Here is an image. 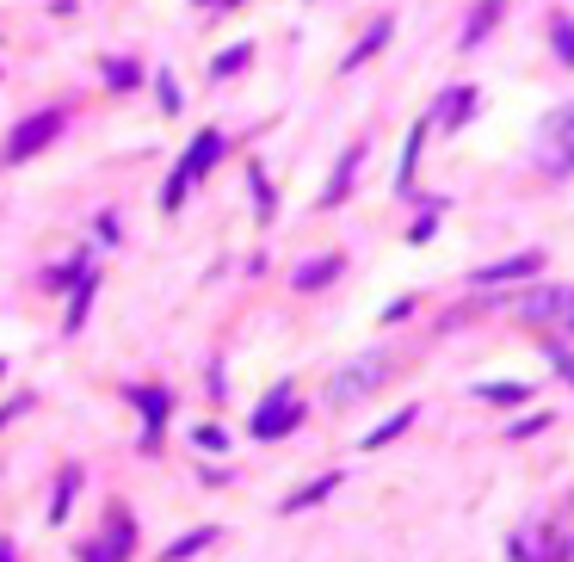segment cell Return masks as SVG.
Segmentation results:
<instances>
[{
    "mask_svg": "<svg viewBox=\"0 0 574 562\" xmlns=\"http://www.w3.org/2000/svg\"><path fill=\"white\" fill-rule=\"evenodd\" d=\"M531 161H537V173H550V180L574 173V99L556 105V112L537 124V136H531Z\"/></svg>",
    "mask_w": 574,
    "mask_h": 562,
    "instance_id": "obj_1",
    "label": "cell"
},
{
    "mask_svg": "<svg viewBox=\"0 0 574 562\" xmlns=\"http://www.w3.org/2000/svg\"><path fill=\"white\" fill-rule=\"evenodd\" d=\"M217 155H223V130H198L192 149H186V161L173 167V180H167V192H161V210H179V204H186L192 186L204 180L210 167H217Z\"/></svg>",
    "mask_w": 574,
    "mask_h": 562,
    "instance_id": "obj_2",
    "label": "cell"
},
{
    "mask_svg": "<svg viewBox=\"0 0 574 562\" xmlns=\"http://www.w3.org/2000/svg\"><path fill=\"white\" fill-rule=\"evenodd\" d=\"M377 383H389V359H383V353H365V359H352V365L340 371V383L328 390V402L346 408V402H358L365 390H377Z\"/></svg>",
    "mask_w": 574,
    "mask_h": 562,
    "instance_id": "obj_3",
    "label": "cell"
},
{
    "mask_svg": "<svg viewBox=\"0 0 574 562\" xmlns=\"http://www.w3.org/2000/svg\"><path fill=\"white\" fill-rule=\"evenodd\" d=\"M303 420V402H297V390L291 383H278V390L260 402V414H254V439H278V433H291Z\"/></svg>",
    "mask_w": 574,
    "mask_h": 562,
    "instance_id": "obj_4",
    "label": "cell"
},
{
    "mask_svg": "<svg viewBox=\"0 0 574 562\" xmlns=\"http://www.w3.org/2000/svg\"><path fill=\"white\" fill-rule=\"evenodd\" d=\"M574 315V291L568 285H537V291H525L519 297V322H568Z\"/></svg>",
    "mask_w": 574,
    "mask_h": 562,
    "instance_id": "obj_5",
    "label": "cell"
},
{
    "mask_svg": "<svg viewBox=\"0 0 574 562\" xmlns=\"http://www.w3.org/2000/svg\"><path fill=\"white\" fill-rule=\"evenodd\" d=\"M62 124H68L62 112H38V118H25V124H19V130L7 136V161H25V155H38V149H50Z\"/></svg>",
    "mask_w": 574,
    "mask_h": 562,
    "instance_id": "obj_6",
    "label": "cell"
},
{
    "mask_svg": "<svg viewBox=\"0 0 574 562\" xmlns=\"http://www.w3.org/2000/svg\"><path fill=\"white\" fill-rule=\"evenodd\" d=\"M130 550H136V519L130 513H112V519H105V538H93L81 550V562H124Z\"/></svg>",
    "mask_w": 574,
    "mask_h": 562,
    "instance_id": "obj_7",
    "label": "cell"
},
{
    "mask_svg": "<svg viewBox=\"0 0 574 562\" xmlns=\"http://www.w3.org/2000/svg\"><path fill=\"white\" fill-rule=\"evenodd\" d=\"M537 272H544V254L525 248V254H513V260H500V266L470 272V285H476V291H494V285H513V278H537Z\"/></svg>",
    "mask_w": 574,
    "mask_h": 562,
    "instance_id": "obj_8",
    "label": "cell"
},
{
    "mask_svg": "<svg viewBox=\"0 0 574 562\" xmlns=\"http://www.w3.org/2000/svg\"><path fill=\"white\" fill-rule=\"evenodd\" d=\"M130 402L142 408V445H161V427H167V390H155V383H136L130 390Z\"/></svg>",
    "mask_w": 574,
    "mask_h": 562,
    "instance_id": "obj_9",
    "label": "cell"
},
{
    "mask_svg": "<svg viewBox=\"0 0 574 562\" xmlns=\"http://www.w3.org/2000/svg\"><path fill=\"white\" fill-rule=\"evenodd\" d=\"M507 550H513V562H562V556H568V550L544 532V525H525V532H513Z\"/></svg>",
    "mask_w": 574,
    "mask_h": 562,
    "instance_id": "obj_10",
    "label": "cell"
},
{
    "mask_svg": "<svg viewBox=\"0 0 574 562\" xmlns=\"http://www.w3.org/2000/svg\"><path fill=\"white\" fill-rule=\"evenodd\" d=\"M470 112H476V87H451V93L439 99V112H426V118H433V130H457Z\"/></svg>",
    "mask_w": 574,
    "mask_h": 562,
    "instance_id": "obj_11",
    "label": "cell"
},
{
    "mask_svg": "<svg viewBox=\"0 0 574 562\" xmlns=\"http://www.w3.org/2000/svg\"><path fill=\"white\" fill-rule=\"evenodd\" d=\"M500 13H507V0H482V7L470 13V25H463V50H476V44L488 38V31L500 25Z\"/></svg>",
    "mask_w": 574,
    "mask_h": 562,
    "instance_id": "obj_12",
    "label": "cell"
},
{
    "mask_svg": "<svg viewBox=\"0 0 574 562\" xmlns=\"http://www.w3.org/2000/svg\"><path fill=\"white\" fill-rule=\"evenodd\" d=\"M334 272H340V254H328V260H303L291 285H297V291H321V285H334Z\"/></svg>",
    "mask_w": 574,
    "mask_h": 562,
    "instance_id": "obj_13",
    "label": "cell"
},
{
    "mask_svg": "<svg viewBox=\"0 0 574 562\" xmlns=\"http://www.w3.org/2000/svg\"><path fill=\"white\" fill-rule=\"evenodd\" d=\"M334 488H340V476H334V470H328V476H315L309 488H297V495H291V501H284V513H303V507H315V501H328V495H334Z\"/></svg>",
    "mask_w": 574,
    "mask_h": 562,
    "instance_id": "obj_14",
    "label": "cell"
},
{
    "mask_svg": "<svg viewBox=\"0 0 574 562\" xmlns=\"http://www.w3.org/2000/svg\"><path fill=\"white\" fill-rule=\"evenodd\" d=\"M389 31H396V19H377V25L365 31V38H358V50L346 56V68H358V62H365V56H377V50L389 44Z\"/></svg>",
    "mask_w": 574,
    "mask_h": 562,
    "instance_id": "obj_15",
    "label": "cell"
},
{
    "mask_svg": "<svg viewBox=\"0 0 574 562\" xmlns=\"http://www.w3.org/2000/svg\"><path fill=\"white\" fill-rule=\"evenodd\" d=\"M75 488H81V470H62L56 476V495H50V525L68 519V501H75Z\"/></svg>",
    "mask_w": 574,
    "mask_h": 562,
    "instance_id": "obj_16",
    "label": "cell"
},
{
    "mask_svg": "<svg viewBox=\"0 0 574 562\" xmlns=\"http://www.w3.org/2000/svg\"><path fill=\"white\" fill-rule=\"evenodd\" d=\"M358 161H365V149H346V161H340V173H334V186L321 192V204H340V198L352 192V173H358Z\"/></svg>",
    "mask_w": 574,
    "mask_h": 562,
    "instance_id": "obj_17",
    "label": "cell"
},
{
    "mask_svg": "<svg viewBox=\"0 0 574 562\" xmlns=\"http://www.w3.org/2000/svg\"><path fill=\"white\" fill-rule=\"evenodd\" d=\"M414 414H420V408H402V414H389V420H383V427H377V433H365V445L377 451V445H389V439H402V433L414 427Z\"/></svg>",
    "mask_w": 574,
    "mask_h": 562,
    "instance_id": "obj_18",
    "label": "cell"
},
{
    "mask_svg": "<svg viewBox=\"0 0 574 562\" xmlns=\"http://www.w3.org/2000/svg\"><path fill=\"white\" fill-rule=\"evenodd\" d=\"M210 538H217V532H210V525H198V532H192V538H173V544L161 550V562H186V556H198V550H204Z\"/></svg>",
    "mask_w": 574,
    "mask_h": 562,
    "instance_id": "obj_19",
    "label": "cell"
},
{
    "mask_svg": "<svg viewBox=\"0 0 574 562\" xmlns=\"http://www.w3.org/2000/svg\"><path fill=\"white\" fill-rule=\"evenodd\" d=\"M235 68H247V44H235V50H223L217 62H210V75H217V81H229V75H235Z\"/></svg>",
    "mask_w": 574,
    "mask_h": 562,
    "instance_id": "obj_20",
    "label": "cell"
},
{
    "mask_svg": "<svg viewBox=\"0 0 574 562\" xmlns=\"http://www.w3.org/2000/svg\"><path fill=\"white\" fill-rule=\"evenodd\" d=\"M482 402H525V383H482Z\"/></svg>",
    "mask_w": 574,
    "mask_h": 562,
    "instance_id": "obj_21",
    "label": "cell"
},
{
    "mask_svg": "<svg viewBox=\"0 0 574 562\" xmlns=\"http://www.w3.org/2000/svg\"><path fill=\"white\" fill-rule=\"evenodd\" d=\"M550 44H556L562 62H574V25H568V19H550Z\"/></svg>",
    "mask_w": 574,
    "mask_h": 562,
    "instance_id": "obj_22",
    "label": "cell"
},
{
    "mask_svg": "<svg viewBox=\"0 0 574 562\" xmlns=\"http://www.w3.org/2000/svg\"><path fill=\"white\" fill-rule=\"evenodd\" d=\"M105 81L124 93V87H136V81H142V68H136V62H105Z\"/></svg>",
    "mask_w": 574,
    "mask_h": 562,
    "instance_id": "obj_23",
    "label": "cell"
},
{
    "mask_svg": "<svg viewBox=\"0 0 574 562\" xmlns=\"http://www.w3.org/2000/svg\"><path fill=\"white\" fill-rule=\"evenodd\" d=\"M155 99H161V112H179V87H173V75H155Z\"/></svg>",
    "mask_w": 574,
    "mask_h": 562,
    "instance_id": "obj_24",
    "label": "cell"
},
{
    "mask_svg": "<svg viewBox=\"0 0 574 562\" xmlns=\"http://www.w3.org/2000/svg\"><path fill=\"white\" fill-rule=\"evenodd\" d=\"M192 439H198V445H204V451H223V445H229V433H223V427H198V433H192Z\"/></svg>",
    "mask_w": 574,
    "mask_h": 562,
    "instance_id": "obj_25",
    "label": "cell"
},
{
    "mask_svg": "<svg viewBox=\"0 0 574 562\" xmlns=\"http://www.w3.org/2000/svg\"><path fill=\"white\" fill-rule=\"evenodd\" d=\"M550 365H556V371L574 383V353H568V346H550Z\"/></svg>",
    "mask_w": 574,
    "mask_h": 562,
    "instance_id": "obj_26",
    "label": "cell"
},
{
    "mask_svg": "<svg viewBox=\"0 0 574 562\" xmlns=\"http://www.w3.org/2000/svg\"><path fill=\"white\" fill-rule=\"evenodd\" d=\"M0 562H19V556H13V544H7V538H0Z\"/></svg>",
    "mask_w": 574,
    "mask_h": 562,
    "instance_id": "obj_27",
    "label": "cell"
},
{
    "mask_svg": "<svg viewBox=\"0 0 574 562\" xmlns=\"http://www.w3.org/2000/svg\"><path fill=\"white\" fill-rule=\"evenodd\" d=\"M562 328H568V334H574V315H568V322H562Z\"/></svg>",
    "mask_w": 574,
    "mask_h": 562,
    "instance_id": "obj_28",
    "label": "cell"
}]
</instances>
